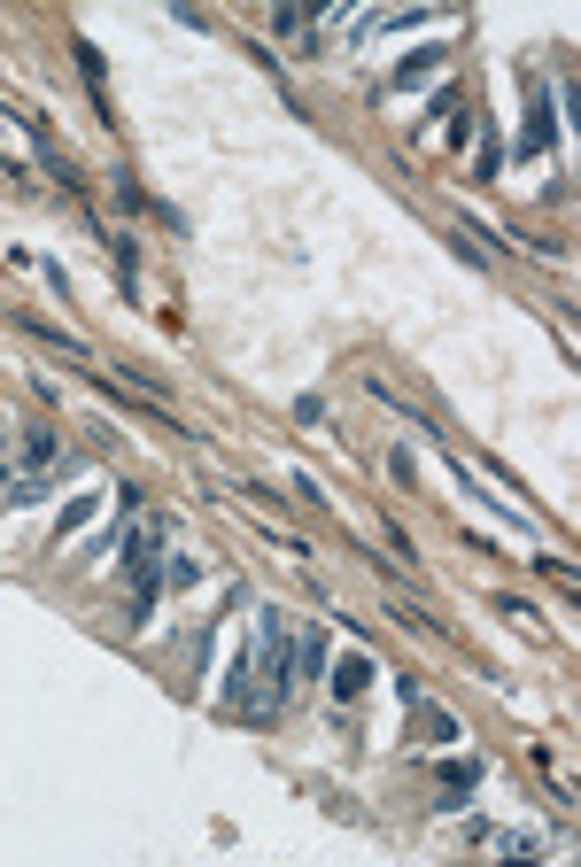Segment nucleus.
<instances>
[{
    "label": "nucleus",
    "instance_id": "f03ea898",
    "mask_svg": "<svg viewBox=\"0 0 581 867\" xmlns=\"http://www.w3.org/2000/svg\"><path fill=\"white\" fill-rule=\"evenodd\" d=\"M365 682H373V666H365V659H349V666H342V682H334V690H342V697H357V690H365Z\"/></svg>",
    "mask_w": 581,
    "mask_h": 867
},
{
    "label": "nucleus",
    "instance_id": "f257e3e1",
    "mask_svg": "<svg viewBox=\"0 0 581 867\" xmlns=\"http://www.w3.org/2000/svg\"><path fill=\"white\" fill-rule=\"evenodd\" d=\"M47 457H55V434L31 426V434H24V465H47Z\"/></svg>",
    "mask_w": 581,
    "mask_h": 867
}]
</instances>
